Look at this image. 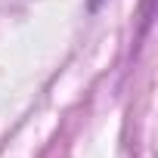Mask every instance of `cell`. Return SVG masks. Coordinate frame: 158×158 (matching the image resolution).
<instances>
[{
	"instance_id": "cell-1",
	"label": "cell",
	"mask_w": 158,
	"mask_h": 158,
	"mask_svg": "<svg viewBox=\"0 0 158 158\" xmlns=\"http://www.w3.org/2000/svg\"><path fill=\"white\" fill-rule=\"evenodd\" d=\"M106 3H109V0H87V10H90V13H99Z\"/></svg>"
}]
</instances>
